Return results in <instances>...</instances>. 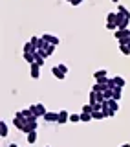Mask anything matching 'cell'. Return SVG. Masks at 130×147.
Returning a JSON list of instances; mask_svg holds the SVG:
<instances>
[{
	"label": "cell",
	"instance_id": "obj_4",
	"mask_svg": "<svg viewBox=\"0 0 130 147\" xmlns=\"http://www.w3.org/2000/svg\"><path fill=\"white\" fill-rule=\"evenodd\" d=\"M40 39H44L46 42H50V44H55V46L59 44V37H55V35H50V33H44L42 37H40Z\"/></svg>",
	"mask_w": 130,
	"mask_h": 147
},
{
	"label": "cell",
	"instance_id": "obj_25",
	"mask_svg": "<svg viewBox=\"0 0 130 147\" xmlns=\"http://www.w3.org/2000/svg\"><path fill=\"white\" fill-rule=\"evenodd\" d=\"M106 30L115 31V30H117V24H114V22H106Z\"/></svg>",
	"mask_w": 130,
	"mask_h": 147
},
{
	"label": "cell",
	"instance_id": "obj_17",
	"mask_svg": "<svg viewBox=\"0 0 130 147\" xmlns=\"http://www.w3.org/2000/svg\"><path fill=\"white\" fill-rule=\"evenodd\" d=\"M106 74H108V72H106V70H97V72L94 74L95 81H97V79H101V77H108V76H106Z\"/></svg>",
	"mask_w": 130,
	"mask_h": 147
},
{
	"label": "cell",
	"instance_id": "obj_27",
	"mask_svg": "<svg viewBox=\"0 0 130 147\" xmlns=\"http://www.w3.org/2000/svg\"><path fill=\"white\" fill-rule=\"evenodd\" d=\"M59 68H61L62 74H68V66H66V64H59Z\"/></svg>",
	"mask_w": 130,
	"mask_h": 147
},
{
	"label": "cell",
	"instance_id": "obj_29",
	"mask_svg": "<svg viewBox=\"0 0 130 147\" xmlns=\"http://www.w3.org/2000/svg\"><path fill=\"white\" fill-rule=\"evenodd\" d=\"M7 147H20V145H17V144H11V145H7Z\"/></svg>",
	"mask_w": 130,
	"mask_h": 147
},
{
	"label": "cell",
	"instance_id": "obj_33",
	"mask_svg": "<svg viewBox=\"0 0 130 147\" xmlns=\"http://www.w3.org/2000/svg\"><path fill=\"white\" fill-rule=\"evenodd\" d=\"M46 147H50V145H46Z\"/></svg>",
	"mask_w": 130,
	"mask_h": 147
},
{
	"label": "cell",
	"instance_id": "obj_9",
	"mask_svg": "<svg viewBox=\"0 0 130 147\" xmlns=\"http://www.w3.org/2000/svg\"><path fill=\"white\" fill-rule=\"evenodd\" d=\"M7 132H9V127H7V123L2 119V121H0V136L6 138V136H7Z\"/></svg>",
	"mask_w": 130,
	"mask_h": 147
},
{
	"label": "cell",
	"instance_id": "obj_5",
	"mask_svg": "<svg viewBox=\"0 0 130 147\" xmlns=\"http://www.w3.org/2000/svg\"><path fill=\"white\" fill-rule=\"evenodd\" d=\"M29 68H31V77H33V79H39L40 77V66L37 63H33V64H29Z\"/></svg>",
	"mask_w": 130,
	"mask_h": 147
},
{
	"label": "cell",
	"instance_id": "obj_13",
	"mask_svg": "<svg viewBox=\"0 0 130 147\" xmlns=\"http://www.w3.org/2000/svg\"><path fill=\"white\" fill-rule=\"evenodd\" d=\"M114 83H115V86H117V88H125V85H127V81H125L121 76H115L114 77Z\"/></svg>",
	"mask_w": 130,
	"mask_h": 147
},
{
	"label": "cell",
	"instance_id": "obj_23",
	"mask_svg": "<svg viewBox=\"0 0 130 147\" xmlns=\"http://www.w3.org/2000/svg\"><path fill=\"white\" fill-rule=\"evenodd\" d=\"M103 94H105V99H112L114 98V90H105Z\"/></svg>",
	"mask_w": 130,
	"mask_h": 147
},
{
	"label": "cell",
	"instance_id": "obj_32",
	"mask_svg": "<svg viewBox=\"0 0 130 147\" xmlns=\"http://www.w3.org/2000/svg\"><path fill=\"white\" fill-rule=\"evenodd\" d=\"M66 2H70V4H72V0H66Z\"/></svg>",
	"mask_w": 130,
	"mask_h": 147
},
{
	"label": "cell",
	"instance_id": "obj_16",
	"mask_svg": "<svg viewBox=\"0 0 130 147\" xmlns=\"http://www.w3.org/2000/svg\"><path fill=\"white\" fill-rule=\"evenodd\" d=\"M92 118H94V119H103V118H106V116H105L103 110H94V112H92Z\"/></svg>",
	"mask_w": 130,
	"mask_h": 147
},
{
	"label": "cell",
	"instance_id": "obj_3",
	"mask_svg": "<svg viewBox=\"0 0 130 147\" xmlns=\"http://www.w3.org/2000/svg\"><path fill=\"white\" fill-rule=\"evenodd\" d=\"M13 125H15V127H17L20 132H24V131H26L27 121H26L24 118H20V116H15V118H13Z\"/></svg>",
	"mask_w": 130,
	"mask_h": 147
},
{
	"label": "cell",
	"instance_id": "obj_7",
	"mask_svg": "<svg viewBox=\"0 0 130 147\" xmlns=\"http://www.w3.org/2000/svg\"><path fill=\"white\" fill-rule=\"evenodd\" d=\"M37 138H39L37 131H33V132H27V134H26V140H27V144H29V145H33V144H35V142H37Z\"/></svg>",
	"mask_w": 130,
	"mask_h": 147
},
{
	"label": "cell",
	"instance_id": "obj_1",
	"mask_svg": "<svg viewBox=\"0 0 130 147\" xmlns=\"http://www.w3.org/2000/svg\"><path fill=\"white\" fill-rule=\"evenodd\" d=\"M114 37L117 39L119 44H128L130 42V30H115Z\"/></svg>",
	"mask_w": 130,
	"mask_h": 147
},
{
	"label": "cell",
	"instance_id": "obj_31",
	"mask_svg": "<svg viewBox=\"0 0 130 147\" xmlns=\"http://www.w3.org/2000/svg\"><path fill=\"white\" fill-rule=\"evenodd\" d=\"M110 2H114V4H117V2H119V0H110Z\"/></svg>",
	"mask_w": 130,
	"mask_h": 147
},
{
	"label": "cell",
	"instance_id": "obj_8",
	"mask_svg": "<svg viewBox=\"0 0 130 147\" xmlns=\"http://www.w3.org/2000/svg\"><path fill=\"white\" fill-rule=\"evenodd\" d=\"M66 121H70V114L66 112V110H61V112H59V121L57 123H66Z\"/></svg>",
	"mask_w": 130,
	"mask_h": 147
},
{
	"label": "cell",
	"instance_id": "obj_12",
	"mask_svg": "<svg viewBox=\"0 0 130 147\" xmlns=\"http://www.w3.org/2000/svg\"><path fill=\"white\" fill-rule=\"evenodd\" d=\"M117 18H119V13L117 11H112V13H108V15H106V22H114V24H117Z\"/></svg>",
	"mask_w": 130,
	"mask_h": 147
},
{
	"label": "cell",
	"instance_id": "obj_24",
	"mask_svg": "<svg viewBox=\"0 0 130 147\" xmlns=\"http://www.w3.org/2000/svg\"><path fill=\"white\" fill-rule=\"evenodd\" d=\"M90 103H97V92H90Z\"/></svg>",
	"mask_w": 130,
	"mask_h": 147
},
{
	"label": "cell",
	"instance_id": "obj_10",
	"mask_svg": "<svg viewBox=\"0 0 130 147\" xmlns=\"http://www.w3.org/2000/svg\"><path fill=\"white\" fill-rule=\"evenodd\" d=\"M52 74H53L55 77H57V79H61V81L64 79V77H66V74H62V72H61V68H59V66H53V68H52Z\"/></svg>",
	"mask_w": 130,
	"mask_h": 147
},
{
	"label": "cell",
	"instance_id": "obj_6",
	"mask_svg": "<svg viewBox=\"0 0 130 147\" xmlns=\"http://www.w3.org/2000/svg\"><path fill=\"white\" fill-rule=\"evenodd\" d=\"M44 119H46V121H50V123H57L59 121V112H46Z\"/></svg>",
	"mask_w": 130,
	"mask_h": 147
},
{
	"label": "cell",
	"instance_id": "obj_14",
	"mask_svg": "<svg viewBox=\"0 0 130 147\" xmlns=\"http://www.w3.org/2000/svg\"><path fill=\"white\" fill-rule=\"evenodd\" d=\"M35 52H37V48L31 42H26L24 44V53H35Z\"/></svg>",
	"mask_w": 130,
	"mask_h": 147
},
{
	"label": "cell",
	"instance_id": "obj_26",
	"mask_svg": "<svg viewBox=\"0 0 130 147\" xmlns=\"http://www.w3.org/2000/svg\"><path fill=\"white\" fill-rule=\"evenodd\" d=\"M39 40H40L39 37H31V40H29V42H31V44H33L35 48H37V44H39Z\"/></svg>",
	"mask_w": 130,
	"mask_h": 147
},
{
	"label": "cell",
	"instance_id": "obj_21",
	"mask_svg": "<svg viewBox=\"0 0 130 147\" xmlns=\"http://www.w3.org/2000/svg\"><path fill=\"white\" fill-rule=\"evenodd\" d=\"M70 121H72V123L81 121V114H70Z\"/></svg>",
	"mask_w": 130,
	"mask_h": 147
},
{
	"label": "cell",
	"instance_id": "obj_11",
	"mask_svg": "<svg viewBox=\"0 0 130 147\" xmlns=\"http://www.w3.org/2000/svg\"><path fill=\"white\" fill-rule=\"evenodd\" d=\"M37 127H39V123H37V121H27L24 134H27V132H33V131H37Z\"/></svg>",
	"mask_w": 130,
	"mask_h": 147
},
{
	"label": "cell",
	"instance_id": "obj_20",
	"mask_svg": "<svg viewBox=\"0 0 130 147\" xmlns=\"http://www.w3.org/2000/svg\"><path fill=\"white\" fill-rule=\"evenodd\" d=\"M119 50H121L123 55H130V48H128L127 44H119Z\"/></svg>",
	"mask_w": 130,
	"mask_h": 147
},
{
	"label": "cell",
	"instance_id": "obj_30",
	"mask_svg": "<svg viewBox=\"0 0 130 147\" xmlns=\"http://www.w3.org/2000/svg\"><path fill=\"white\" fill-rule=\"evenodd\" d=\"M121 147H130V144H123V145H121Z\"/></svg>",
	"mask_w": 130,
	"mask_h": 147
},
{
	"label": "cell",
	"instance_id": "obj_15",
	"mask_svg": "<svg viewBox=\"0 0 130 147\" xmlns=\"http://www.w3.org/2000/svg\"><path fill=\"white\" fill-rule=\"evenodd\" d=\"M117 13H121L123 17H130V11H128V7L121 6V4H119V6H117Z\"/></svg>",
	"mask_w": 130,
	"mask_h": 147
},
{
	"label": "cell",
	"instance_id": "obj_2",
	"mask_svg": "<svg viewBox=\"0 0 130 147\" xmlns=\"http://www.w3.org/2000/svg\"><path fill=\"white\" fill-rule=\"evenodd\" d=\"M29 109L33 110V114H35L37 119H39V118H44L46 112H48V110H46V107H44V103H35V105H31Z\"/></svg>",
	"mask_w": 130,
	"mask_h": 147
},
{
	"label": "cell",
	"instance_id": "obj_28",
	"mask_svg": "<svg viewBox=\"0 0 130 147\" xmlns=\"http://www.w3.org/2000/svg\"><path fill=\"white\" fill-rule=\"evenodd\" d=\"M81 2H82V0H72V6H79Z\"/></svg>",
	"mask_w": 130,
	"mask_h": 147
},
{
	"label": "cell",
	"instance_id": "obj_18",
	"mask_svg": "<svg viewBox=\"0 0 130 147\" xmlns=\"http://www.w3.org/2000/svg\"><path fill=\"white\" fill-rule=\"evenodd\" d=\"M55 48H57V46H55V44H48V46H46V50H44V52H46V55H48V57H50V55H52V53H55Z\"/></svg>",
	"mask_w": 130,
	"mask_h": 147
},
{
	"label": "cell",
	"instance_id": "obj_19",
	"mask_svg": "<svg viewBox=\"0 0 130 147\" xmlns=\"http://www.w3.org/2000/svg\"><path fill=\"white\" fill-rule=\"evenodd\" d=\"M92 114H88V112H81V121H92Z\"/></svg>",
	"mask_w": 130,
	"mask_h": 147
},
{
	"label": "cell",
	"instance_id": "obj_22",
	"mask_svg": "<svg viewBox=\"0 0 130 147\" xmlns=\"http://www.w3.org/2000/svg\"><path fill=\"white\" fill-rule=\"evenodd\" d=\"M112 99H115V101L121 99V88H115V90H114V98H112Z\"/></svg>",
	"mask_w": 130,
	"mask_h": 147
}]
</instances>
